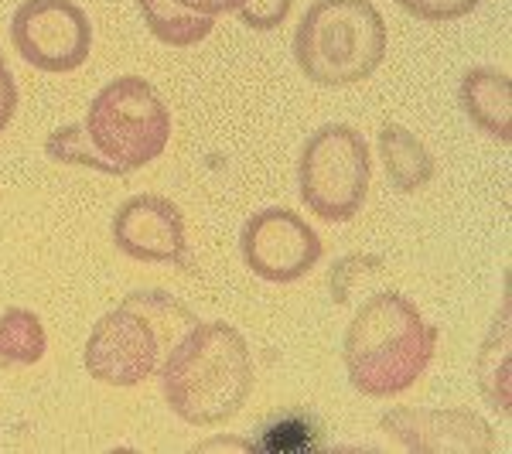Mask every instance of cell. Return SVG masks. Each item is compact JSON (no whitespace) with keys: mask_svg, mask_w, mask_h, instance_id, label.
Here are the masks:
<instances>
[{"mask_svg":"<svg viewBox=\"0 0 512 454\" xmlns=\"http://www.w3.org/2000/svg\"><path fill=\"white\" fill-rule=\"evenodd\" d=\"M379 158H383L386 178L400 195L420 192L437 175L431 151L400 123H383V130H379Z\"/></svg>","mask_w":512,"mask_h":454,"instance_id":"cell-12","label":"cell"},{"mask_svg":"<svg viewBox=\"0 0 512 454\" xmlns=\"http://www.w3.org/2000/svg\"><path fill=\"white\" fill-rule=\"evenodd\" d=\"M45 349H48L45 325H41L35 311L7 308L0 315V369L35 366L45 356Z\"/></svg>","mask_w":512,"mask_h":454,"instance_id":"cell-13","label":"cell"},{"mask_svg":"<svg viewBox=\"0 0 512 454\" xmlns=\"http://www.w3.org/2000/svg\"><path fill=\"white\" fill-rule=\"evenodd\" d=\"M379 427L417 454H489L492 427L472 410H417L396 407L379 417Z\"/></svg>","mask_w":512,"mask_h":454,"instance_id":"cell-10","label":"cell"},{"mask_svg":"<svg viewBox=\"0 0 512 454\" xmlns=\"http://www.w3.org/2000/svg\"><path fill=\"white\" fill-rule=\"evenodd\" d=\"M386 267L383 257H376V253H349V257H342L332 267V274H328V287H332V301L335 304H349V297L355 294V287L362 284V280H369L373 274Z\"/></svg>","mask_w":512,"mask_h":454,"instance_id":"cell-17","label":"cell"},{"mask_svg":"<svg viewBox=\"0 0 512 454\" xmlns=\"http://www.w3.org/2000/svg\"><path fill=\"white\" fill-rule=\"evenodd\" d=\"M185 11H195V14H205V18H219V14H229V11H239L246 0H175Z\"/></svg>","mask_w":512,"mask_h":454,"instance_id":"cell-21","label":"cell"},{"mask_svg":"<svg viewBox=\"0 0 512 454\" xmlns=\"http://www.w3.org/2000/svg\"><path fill=\"white\" fill-rule=\"evenodd\" d=\"M246 267L270 284H294L308 277L321 260V236L291 209H263L243 226L239 236Z\"/></svg>","mask_w":512,"mask_h":454,"instance_id":"cell-8","label":"cell"},{"mask_svg":"<svg viewBox=\"0 0 512 454\" xmlns=\"http://www.w3.org/2000/svg\"><path fill=\"white\" fill-rule=\"evenodd\" d=\"M11 45L38 72H76L93 52L89 14L72 0H24L11 21Z\"/></svg>","mask_w":512,"mask_h":454,"instance_id":"cell-7","label":"cell"},{"mask_svg":"<svg viewBox=\"0 0 512 454\" xmlns=\"http://www.w3.org/2000/svg\"><path fill=\"white\" fill-rule=\"evenodd\" d=\"M437 338V325L420 315L410 297L396 291L373 294L362 301L342 338L349 383L373 400L407 393L431 366Z\"/></svg>","mask_w":512,"mask_h":454,"instance_id":"cell-2","label":"cell"},{"mask_svg":"<svg viewBox=\"0 0 512 454\" xmlns=\"http://www.w3.org/2000/svg\"><path fill=\"white\" fill-rule=\"evenodd\" d=\"M45 154L59 164H79V168H93V171H103V175H113V168L99 158V151L89 144L86 130L82 123H65V127L52 130L45 140ZM117 178V175H113Z\"/></svg>","mask_w":512,"mask_h":454,"instance_id":"cell-16","label":"cell"},{"mask_svg":"<svg viewBox=\"0 0 512 454\" xmlns=\"http://www.w3.org/2000/svg\"><path fill=\"white\" fill-rule=\"evenodd\" d=\"M137 7L144 14L147 28H151V35L171 48L198 45L202 38H209L212 24H216V18L185 11L175 0H137Z\"/></svg>","mask_w":512,"mask_h":454,"instance_id":"cell-14","label":"cell"},{"mask_svg":"<svg viewBox=\"0 0 512 454\" xmlns=\"http://www.w3.org/2000/svg\"><path fill=\"white\" fill-rule=\"evenodd\" d=\"M158 369L171 414L192 427L226 424L253 393L250 345L226 321L188 328Z\"/></svg>","mask_w":512,"mask_h":454,"instance_id":"cell-1","label":"cell"},{"mask_svg":"<svg viewBox=\"0 0 512 454\" xmlns=\"http://www.w3.org/2000/svg\"><path fill=\"white\" fill-rule=\"evenodd\" d=\"M373 178L369 144L349 123H325L308 137L297 164L301 202L325 222H349L362 212Z\"/></svg>","mask_w":512,"mask_h":454,"instance_id":"cell-6","label":"cell"},{"mask_svg":"<svg viewBox=\"0 0 512 454\" xmlns=\"http://www.w3.org/2000/svg\"><path fill=\"white\" fill-rule=\"evenodd\" d=\"M478 386L492 410L509 417V304L502 308V318H495V328L478 356Z\"/></svg>","mask_w":512,"mask_h":454,"instance_id":"cell-15","label":"cell"},{"mask_svg":"<svg viewBox=\"0 0 512 454\" xmlns=\"http://www.w3.org/2000/svg\"><path fill=\"white\" fill-rule=\"evenodd\" d=\"M410 18L417 21H431V24H441V21H458V18H468L482 0H396Z\"/></svg>","mask_w":512,"mask_h":454,"instance_id":"cell-18","label":"cell"},{"mask_svg":"<svg viewBox=\"0 0 512 454\" xmlns=\"http://www.w3.org/2000/svg\"><path fill=\"white\" fill-rule=\"evenodd\" d=\"M461 106L478 130L499 144L512 140V79L492 65H475L461 79Z\"/></svg>","mask_w":512,"mask_h":454,"instance_id":"cell-11","label":"cell"},{"mask_svg":"<svg viewBox=\"0 0 512 454\" xmlns=\"http://www.w3.org/2000/svg\"><path fill=\"white\" fill-rule=\"evenodd\" d=\"M198 315L164 291H134L96 321L86 342V373L106 386H137L158 373L171 345Z\"/></svg>","mask_w":512,"mask_h":454,"instance_id":"cell-3","label":"cell"},{"mask_svg":"<svg viewBox=\"0 0 512 454\" xmlns=\"http://www.w3.org/2000/svg\"><path fill=\"white\" fill-rule=\"evenodd\" d=\"M386 21L369 0H315L294 35L297 69L318 86H355L386 59Z\"/></svg>","mask_w":512,"mask_h":454,"instance_id":"cell-4","label":"cell"},{"mask_svg":"<svg viewBox=\"0 0 512 454\" xmlns=\"http://www.w3.org/2000/svg\"><path fill=\"white\" fill-rule=\"evenodd\" d=\"M82 130L113 175L123 178L164 154L171 140V110L147 79L120 76L93 96Z\"/></svg>","mask_w":512,"mask_h":454,"instance_id":"cell-5","label":"cell"},{"mask_svg":"<svg viewBox=\"0 0 512 454\" xmlns=\"http://www.w3.org/2000/svg\"><path fill=\"white\" fill-rule=\"evenodd\" d=\"M291 7H294V0H246V4L239 7V21L253 31H274L287 21Z\"/></svg>","mask_w":512,"mask_h":454,"instance_id":"cell-19","label":"cell"},{"mask_svg":"<svg viewBox=\"0 0 512 454\" xmlns=\"http://www.w3.org/2000/svg\"><path fill=\"white\" fill-rule=\"evenodd\" d=\"M14 110H18V82H14L11 69L4 62V52H0V134L14 120Z\"/></svg>","mask_w":512,"mask_h":454,"instance_id":"cell-20","label":"cell"},{"mask_svg":"<svg viewBox=\"0 0 512 454\" xmlns=\"http://www.w3.org/2000/svg\"><path fill=\"white\" fill-rule=\"evenodd\" d=\"M113 243L123 257L137 263H178L188 260L185 216L164 195H134L113 216Z\"/></svg>","mask_w":512,"mask_h":454,"instance_id":"cell-9","label":"cell"}]
</instances>
